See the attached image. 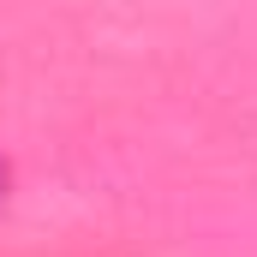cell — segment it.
<instances>
[{"mask_svg": "<svg viewBox=\"0 0 257 257\" xmlns=\"http://www.w3.org/2000/svg\"><path fill=\"white\" fill-rule=\"evenodd\" d=\"M6 186H12V174H6V162H0V203H6Z\"/></svg>", "mask_w": 257, "mask_h": 257, "instance_id": "obj_1", "label": "cell"}]
</instances>
